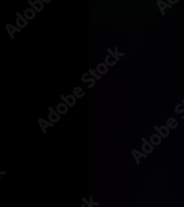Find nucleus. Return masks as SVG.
Returning <instances> with one entry per match:
<instances>
[{
    "instance_id": "obj_12",
    "label": "nucleus",
    "mask_w": 184,
    "mask_h": 207,
    "mask_svg": "<svg viewBox=\"0 0 184 207\" xmlns=\"http://www.w3.org/2000/svg\"><path fill=\"white\" fill-rule=\"evenodd\" d=\"M142 141L144 142V144L142 145V151L145 154H149L150 152H152V151L153 150V147L150 145V143H148L146 139L144 138H142Z\"/></svg>"
},
{
    "instance_id": "obj_4",
    "label": "nucleus",
    "mask_w": 184,
    "mask_h": 207,
    "mask_svg": "<svg viewBox=\"0 0 184 207\" xmlns=\"http://www.w3.org/2000/svg\"><path fill=\"white\" fill-rule=\"evenodd\" d=\"M60 98L68 105L69 107H73L76 104V99L77 98L74 95H68L65 96L64 95H61Z\"/></svg>"
},
{
    "instance_id": "obj_22",
    "label": "nucleus",
    "mask_w": 184,
    "mask_h": 207,
    "mask_svg": "<svg viewBox=\"0 0 184 207\" xmlns=\"http://www.w3.org/2000/svg\"><path fill=\"white\" fill-rule=\"evenodd\" d=\"M80 207H89L88 206H86V204H83V205H81V206Z\"/></svg>"
},
{
    "instance_id": "obj_8",
    "label": "nucleus",
    "mask_w": 184,
    "mask_h": 207,
    "mask_svg": "<svg viewBox=\"0 0 184 207\" xmlns=\"http://www.w3.org/2000/svg\"><path fill=\"white\" fill-rule=\"evenodd\" d=\"M97 71L99 74V75H105L108 72V66L105 63H99L97 66Z\"/></svg>"
},
{
    "instance_id": "obj_7",
    "label": "nucleus",
    "mask_w": 184,
    "mask_h": 207,
    "mask_svg": "<svg viewBox=\"0 0 184 207\" xmlns=\"http://www.w3.org/2000/svg\"><path fill=\"white\" fill-rule=\"evenodd\" d=\"M56 111L59 115H65L68 112L69 106L66 103H59L56 107Z\"/></svg>"
},
{
    "instance_id": "obj_17",
    "label": "nucleus",
    "mask_w": 184,
    "mask_h": 207,
    "mask_svg": "<svg viewBox=\"0 0 184 207\" xmlns=\"http://www.w3.org/2000/svg\"><path fill=\"white\" fill-rule=\"evenodd\" d=\"M107 51H108V54L111 55V57H114V58L115 59V60H116V61L120 60V57H119L116 56V54H115V52H114V51L111 50V49H110V48H108V49H107Z\"/></svg>"
},
{
    "instance_id": "obj_15",
    "label": "nucleus",
    "mask_w": 184,
    "mask_h": 207,
    "mask_svg": "<svg viewBox=\"0 0 184 207\" xmlns=\"http://www.w3.org/2000/svg\"><path fill=\"white\" fill-rule=\"evenodd\" d=\"M89 71L90 72L89 74L91 76V77H94L95 79H97V80H100L102 79V76L101 75H98V74H97V70H95V69H91L90 68L89 70Z\"/></svg>"
},
{
    "instance_id": "obj_6",
    "label": "nucleus",
    "mask_w": 184,
    "mask_h": 207,
    "mask_svg": "<svg viewBox=\"0 0 184 207\" xmlns=\"http://www.w3.org/2000/svg\"><path fill=\"white\" fill-rule=\"evenodd\" d=\"M38 124H39L40 127H41L42 132H43V133L44 134V135L45 134H47L46 129H47L48 126H50V127H53V126H54V124H52V123H51L50 121H48V120L43 119V118H38Z\"/></svg>"
},
{
    "instance_id": "obj_10",
    "label": "nucleus",
    "mask_w": 184,
    "mask_h": 207,
    "mask_svg": "<svg viewBox=\"0 0 184 207\" xmlns=\"http://www.w3.org/2000/svg\"><path fill=\"white\" fill-rule=\"evenodd\" d=\"M88 75H89V74H88V73H84V74H83V76H82V77H81V80H82V82H84V83H88V82H91V84L88 85V87H89V88H91V87H93L95 85L96 79L94 77L86 79V76H87Z\"/></svg>"
},
{
    "instance_id": "obj_2",
    "label": "nucleus",
    "mask_w": 184,
    "mask_h": 207,
    "mask_svg": "<svg viewBox=\"0 0 184 207\" xmlns=\"http://www.w3.org/2000/svg\"><path fill=\"white\" fill-rule=\"evenodd\" d=\"M28 4L32 7V8L35 10L36 13H41L44 9V4L43 3L42 0H36V1L32 2L31 0H29Z\"/></svg>"
},
{
    "instance_id": "obj_16",
    "label": "nucleus",
    "mask_w": 184,
    "mask_h": 207,
    "mask_svg": "<svg viewBox=\"0 0 184 207\" xmlns=\"http://www.w3.org/2000/svg\"><path fill=\"white\" fill-rule=\"evenodd\" d=\"M110 57H111V55H108L106 57H105V63L107 65V66H109V67L114 66V65H116V61L114 60V61H113V62H111V61H110Z\"/></svg>"
},
{
    "instance_id": "obj_14",
    "label": "nucleus",
    "mask_w": 184,
    "mask_h": 207,
    "mask_svg": "<svg viewBox=\"0 0 184 207\" xmlns=\"http://www.w3.org/2000/svg\"><path fill=\"white\" fill-rule=\"evenodd\" d=\"M150 141L153 145H158L161 142V137L158 135H153L150 137Z\"/></svg>"
},
{
    "instance_id": "obj_18",
    "label": "nucleus",
    "mask_w": 184,
    "mask_h": 207,
    "mask_svg": "<svg viewBox=\"0 0 184 207\" xmlns=\"http://www.w3.org/2000/svg\"><path fill=\"white\" fill-rule=\"evenodd\" d=\"M115 54H116V55L117 57H124V55H125V54L124 53H120V52H119L118 51V47H115Z\"/></svg>"
},
{
    "instance_id": "obj_3",
    "label": "nucleus",
    "mask_w": 184,
    "mask_h": 207,
    "mask_svg": "<svg viewBox=\"0 0 184 207\" xmlns=\"http://www.w3.org/2000/svg\"><path fill=\"white\" fill-rule=\"evenodd\" d=\"M16 15L17 16V18L16 20V25L17 27L20 29L25 28L28 25V21L24 16H22L21 13H19V12H17Z\"/></svg>"
},
{
    "instance_id": "obj_19",
    "label": "nucleus",
    "mask_w": 184,
    "mask_h": 207,
    "mask_svg": "<svg viewBox=\"0 0 184 207\" xmlns=\"http://www.w3.org/2000/svg\"><path fill=\"white\" fill-rule=\"evenodd\" d=\"M82 201H83L84 203H85L86 206H88L89 207H94V206H92V205L90 204V202L89 201H88L87 200H86V199L85 198H82Z\"/></svg>"
},
{
    "instance_id": "obj_1",
    "label": "nucleus",
    "mask_w": 184,
    "mask_h": 207,
    "mask_svg": "<svg viewBox=\"0 0 184 207\" xmlns=\"http://www.w3.org/2000/svg\"><path fill=\"white\" fill-rule=\"evenodd\" d=\"M48 110L49 111V116H48L49 121L52 123V124H55V123L58 122L60 120L61 115H59L56 110H55L52 107H48Z\"/></svg>"
},
{
    "instance_id": "obj_21",
    "label": "nucleus",
    "mask_w": 184,
    "mask_h": 207,
    "mask_svg": "<svg viewBox=\"0 0 184 207\" xmlns=\"http://www.w3.org/2000/svg\"><path fill=\"white\" fill-rule=\"evenodd\" d=\"M44 4H49L52 2V0H42Z\"/></svg>"
},
{
    "instance_id": "obj_9",
    "label": "nucleus",
    "mask_w": 184,
    "mask_h": 207,
    "mask_svg": "<svg viewBox=\"0 0 184 207\" xmlns=\"http://www.w3.org/2000/svg\"><path fill=\"white\" fill-rule=\"evenodd\" d=\"M36 12L32 8H27L24 12V17L27 20H33L35 18Z\"/></svg>"
},
{
    "instance_id": "obj_11",
    "label": "nucleus",
    "mask_w": 184,
    "mask_h": 207,
    "mask_svg": "<svg viewBox=\"0 0 184 207\" xmlns=\"http://www.w3.org/2000/svg\"><path fill=\"white\" fill-rule=\"evenodd\" d=\"M131 154H133L134 160H136V162L137 164H140L139 160H140V158H141V157H147V154H144L143 153H141V152H140V151H137L136 149H133V150L131 151Z\"/></svg>"
},
{
    "instance_id": "obj_5",
    "label": "nucleus",
    "mask_w": 184,
    "mask_h": 207,
    "mask_svg": "<svg viewBox=\"0 0 184 207\" xmlns=\"http://www.w3.org/2000/svg\"><path fill=\"white\" fill-rule=\"evenodd\" d=\"M5 28H6L7 32H8L10 37L11 40L14 39V33L15 32H22V29L17 27L16 26H13L10 24H7L5 25Z\"/></svg>"
},
{
    "instance_id": "obj_20",
    "label": "nucleus",
    "mask_w": 184,
    "mask_h": 207,
    "mask_svg": "<svg viewBox=\"0 0 184 207\" xmlns=\"http://www.w3.org/2000/svg\"><path fill=\"white\" fill-rule=\"evenodd\" d=\"M90 204H91L92 206H98V205L100 204V203L99 202H94L93 201H92V196L90 197Z\"/></svg>"
},
{
    "instance_id": "obj_13",
    "label": "nucleus",
    "mask_w": 184,
    "mask_h": 207,
    "mask_svg": "<svg viewBox=\"0 0 184 207\" xmlns=\"http://www.w3.org/2000/svg\"><path fill=\"white\" fill-rule=\"evenodd\" d=\"M86 93L83 91V88L79 86H77V87H74L73 90V95L75 96L77 99H81L85 95Z\"/></svg>"
}]
</instances>
